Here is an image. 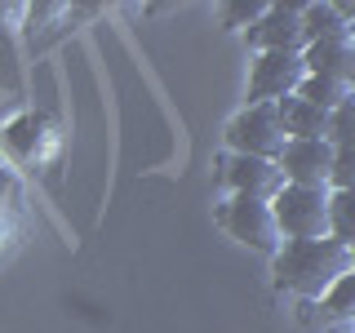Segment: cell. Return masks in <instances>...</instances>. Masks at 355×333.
Listing matches in <instances>:
<instances>
[{
    "mask_svg": "<svg viewBox=\"0 0 355 333\" xmlns=\"http://www.w3.org/2000/svg\"><path fill=\"white\" fill-rule=\"evenodd\" d=\"M355 266L351 244L342 240H284V249L275 253V284L284 293H297L306 302H320L333 284Z\"/></svg>",
    "mask_w": 355,
    "mask_h": 333,
    "instance_id": "6da1fadb",
    "label": "cell"
},
{
    "mask_svg": "<svg viewBox=\"0 0 355 333\" xmlns=\"http://www.w3.org/2000/svg\"><path fill=\"white\" fill-rule=\"evenodd\" d=\"M227 142L236 155H258V160H280L288 147V133L275 103H249L227 125Z\"/></svg>",
    "mask_w": 355,
    "mask_h": 333,
    "instance_id": "7a4b0ae2",
    "label": "cell"
},
{
    "mask_svg": "<svg viewBox=\"0 0 355 333\" xmlns=\"http://www.w3.org/2000/svg\"><path fill=\"white\" fill-rule=\"evenodd\" d=\"M329 196H333L329 187H293L288 182L271 200L284 240H324L329 236Z\"/></svg>",
    "mask_w": 355,
    "mask_h": 333,
    "instance_id": "3957f363",
    "label": "cell"
},
{
    "mask_svg": "<svg viewBox=\"0 0 355 333\" xmlns=\"http://www.w3.org/2000/svg\"><path fill=\"white\" fill-rule=\"evenodd\" d=\"M218 222L231 231L240 244H249V249L258 253H280L284 249V231L280 222H275V209L266 205V200H249V196H231L227 205L218 209Z\"/></svg>",
    "mask_w": 355,
    "mask_h": 333,
    "instance_id": "277c9868",
    "label": "cell"
},
{
    "mask_svg": "<svg viewBox=\"0 0 355 333\" xmlns=\"http://www.w3.org/2000/svg\"><path fill=\"white\" fill-rule=\"evenodd\" d=\"M58 125L40 111H22L18 120L5 125V155L9 164H22V169H40L58 155Z\"/></svg>",
    "mask_w": 355,
    "mask_h": 333,
    "instance_id": "5b68a950",
    "label": "cell"
},
{
    "mask_svg": "<svg viewBox=\"0 0 355 333\" xmlns=\"http://www.w3.org/2000/svg\"><path fill=\"white\" fill-rule=\"evenodd\" d=\"M306 58L302 53H258L249 71V103H280L293 98L306 80Z\"/></svg>",
    "mask_w": 355,
    "mask_h": 333,
    "instance_id": "8992f818",
    "label": "cell"
},
{
    "mask_svg": "<svg viewBox=\"0 0 355 333\" xmlns=\"http://www.w3.org/2000/svg\"><path fill=\"white\" fill-rule=\"evenodd\" d=\"M31 231V209H27V187H22L18 169L0 160V266L22 249Z\"/></svg>",
    "mask_w": 355,
    "mask_h": 333,
    "instance_id": "52a82bcc",
    "label": "cell"
},
{
    "mask_svg": "<svg viewBox=\"0 0 355 333\" xmlns=\"http://www.w3.org/2000/svg\"><path fill=\"white\" fill-rule=\"evenodd\" d=\"M249 44L258 53H306L311 40L302 27V5H271L249 27Z\"/></svg>",
    "mask_w": 355,
    "mask_h": 333,
    "instance_id": "ba28073f",
    "label": "cell"
},
{
    "mask_svg": "<svg viewBox=\"0 0 355 333\" xmlns=\"http://www.w3.org/2000/svg\"><path fill=\"white\" fill-rule=\"evenodd\" d=\"M222 169H227V182L236 187V196L266 200V205H271V200L288 187L280 164H275V160H258V155H231Z\"/></svg>",
    "mask_w": 355,
    "mask_h": 333,
    "instance_id": "9c48e42d",
    "label": "cell"
},
{
    "mask_svg": "<svg viewBox=\"0 0 355 333\" xmlns=\"http://www.w3.org/2000/svg\"><path fill=\"white\" fill-rule=\"evenodd\" d=\"M284 169V182L293 187H329L333 173V142H288L284 155L275 160Z\"/></svg>",
    "mask_w": 355,
    "mask_h": 333,
    "instance_id": "30bf717a",
    "label": "cell"
},
{
    "mask_svg": "<svg viewBox=\"0 0 355 333\" xmlns=\"http://www.w3.org/2000/svg\"><path fill=\"white\" fill-rule=\"evenodd\" d=\"M306 71L311 76H324V80H338L355 94V40H324V44H311L302 53Z\"/></svg>",
    "mask_w": 355,
    "mask_h": 333,
    "instance_id": "8fae6325",
    "label": "cell"
},
{
    "mask_svg": "<svg viewBox=\"0 0 355 333\" xmlns=\"http://www.w3.org/2000/svg\"><path fill=\"white\" fill-rule=\"evenodd\" d=\"M302 27H306V40L311 44H324V40H347L351 36V22L338 5H302ZM306 44V49H311Z\"/></svg>",
    "mask_w": 355,
    "mask_h": 333,
    "instance_id": "7c38bea8",
    "label": "cell"
},
{
    "mask_svg": "<svg viewBox=\"0 0 355 333\" xmlns=\"http://www.w3.org/2000/svg\"><path fill=\"white\" fill-rule=\"evenodd\" d=\"M297 98H306L311 107H320V111H329V116H333V111L347 107L355 94H351L347 85H338V80H324V76H306L302 89H297Z\"/></svg>",
    "mask_w": 355,
    "mask_h": 333,
    "instance_id": "4fadbf2b",
    "label": "cell"
},
{
    "mask_svg": "<svg viewBox=\"0 0 355 333\" xmlns=\"http://www.w3.org/2000/svg\"><path fill=\"white\" fill-rule=\"evenodd\" d=\"M329 236L355 249V191H333L329 196Z\"/></svg>",
    "mask_w": 355,
    "mask_h": 333,
    "instance_id": "5bb4252c",
    "label": "cell"
},
{
    "mask_svg": "<svg viewBox=\"0 0 355 333\" xmlns=\"http://www.w3.org/2000/svg\"><path fill=\"white\" fill-rule=\"evenodd\" d=\"M320 307H324V316H333V320H355V266L320 298Z\"/></svg>",
    "mask_w": 355,
    "mask_h": 333,
    "instance_id": "9a60e30c",
    "label": "cell"
},
{
    "mask_svg": "<svg viewBox=\"0 0 355 333\" xmlns=\"http://www.w3.org/2000/svg\"><path fill=\"white\" fill-rule=\"evenodd\" d=\"M329 191H355V151H351V147H333Z\"/></svg>",
    "mask_w": 355,
    "mask_h": 333,
    "instance_id": "2e32d148",
    "label": "cell"
},
{
    "mask_svg": "<svg viewBox=\"0 0 355 333\" xmlns=\"http://www.w3.org/2000/svg\"><path fill=\"white\" fill-rule=\"evenodd\" d=\"M329 142H333V147H351V151H355V98H351L347 107L333 111V120H329Z\"/></svg>",
    "mask_w": 355,
    "mask_h": 333,
    "instance_id": "e0dca14e",
    "label": "cell"
},
{
    "mask_svg": "<svg viewBox=\"0 0 355 333\" xmlns=\"http://www.w3.org/2000/svg\"><path fill=\"white\" fill-rule=\"evenodd\" d=\"M266 9H271V5H249V0H240V5H227V9H222V22H227V27H253Z\"/></svg>",
    "mask_w": 355,
    "mask_h": 333,
    "instance_id": "ac0fdd59",
    "label": "cell"
},
{
    "mask_svg": "<svg viewBox=\"0 0 355 333\" xmlns=\"http://www.w3.org/2000/svg\"><path fill=\"white\" fill-rule=\"evenodd\" d=\"M27 27V5H0V36H14Z\"/></svg>",
    "mask_w": 355,
    "mask_h": 333,
    "instance_id": "d6986e66",
    "label": "cell"
},
{
    "mask_svg": "<svg viewBox=\"0 0 355 333\" xmlns=\"http://www.w3.org/2000/svg\"><path fill=\"white\" fill-rule=\"evenodd\" d=\"M338 333H355V329H338Z\"/></svg>",
    "mask_w": 355,
    "mask_h": 333,
    "instance_id": "ffe728a7",
    "label": "cell"
},
{
    "mask_svg": "<svg viewBox=\"0 0 355 333\" xmlns=\"http://www.w3.org/2000/svg\"><path fill=\"white\" fill-rule=\"evenodd\" d=\"M351 40H355V27H351Z\"/></svg>",
    "mask_w": 355,
    "mask_h": 333,
    "instance_id": "44dd1931",
    "label": "cell"
},
{
    "mask_svg": "<svg viewBox=\"0 0 355 333\" xmlns=\"http://www.w3.org/2000/svg\"><path fill=\"white\" fill-rule=\"evenodd\" d=\"M351 258H355V249H351Z\"/></svg>",
    "mask_w": 355,
    "mask_h": 333,
    "instance_id": "7402d4cb",
    "label": "cell"
}]
</instances>
